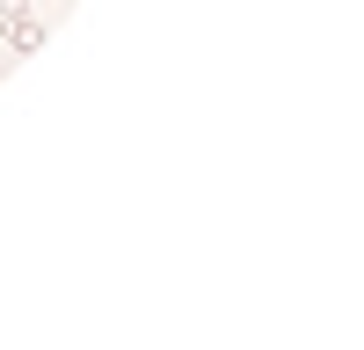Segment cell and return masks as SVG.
<instances>
[{"instance_id":"1","label":"cell","mask_w":364,"mask_h":350,"mask_svg":"<svg viewBox=\"0 0 364 350\" xmlns=\"http://www.w3.org/2000/svg\"><path fill=\"white\" fill-rule=\"evenodd\" d=\"M44 44V15L37 8H15V29H8V58H29Z\"/></svg>"},{"instance_id":"2","label":"cell","mask_w":364,"mask_h":350,"mask_svg":"<svg viewBox=\"0 0 364 350\" xmlns=\"http://www.w3.org/2000/svg\"><path fill=\"white\" fill-rule=\"evenodd\" d=\"M8 29H15V8H0V51H8Z\"/></svg>"},{"instance_id":"3","label":"cell","mask_w":364,"mask_h":350,"mask_svg":"<svg viewBox=\"0 0 364 350\" xmlns=\"http://www.w3.org/2000/svg\"><path fill=\"white\" fill-rule=\"evenodd\" d=\"M0 8H29V0H0Z\"/></svg>"}]
</instances>
